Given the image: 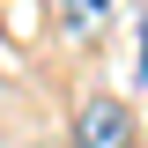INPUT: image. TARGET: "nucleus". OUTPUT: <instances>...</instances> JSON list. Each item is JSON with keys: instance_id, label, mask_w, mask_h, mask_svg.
<instances>
[{"instance_id": "2", "label": "nucleus", "mask_w": 148, "mask_h": 148, "mask_svg": "<svg viewBox=\"0 0 148 148\" xmlns=\"http://www.w3.org/2000/svg\"><path fill=\"white\" fill-rule=\"evenodd\" d=\"M111 15H119V0H59V30H67V45H96V37L111 30Z\"/></svg>"}, {"instance_id": "1", "label": "nucleus", "mask_w": 148, "mask_h": 148, "mask_svg": "<svg viewBox=\"0 0 148 148\" xmlns=\"http://www.w3.org/2000/svg\"><path fill=\"white\" fill-rule=\"evenodd\" d=\"M74 148H141V119L126 96H89L74 111Z\"/></svg>"}]
</instances>
